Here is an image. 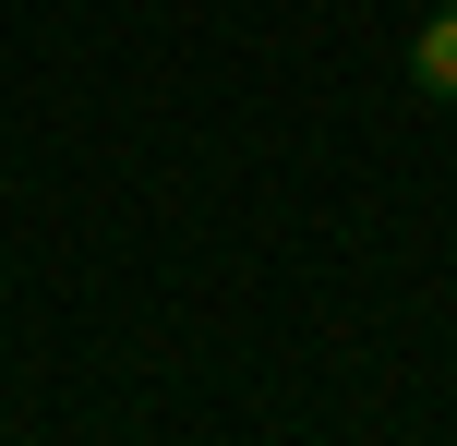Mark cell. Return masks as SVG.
Masks as SVG:
<instances>
[{
    "label": "cell",
    "instance_id": "6da1fadb",
    "mask_svg": "<svg viewBox=\"0 0 457 446\" xmlns=\"http://www.w3.org/2000/svg\"><path fill=\"white\" fill-rule=\"evenodd\" d=\"M410 85L457 109V0H434V13H421V37H410Z\"/></svg>",
    "mask_w": 457,
    "mask_h": 446
}]
</instances>
